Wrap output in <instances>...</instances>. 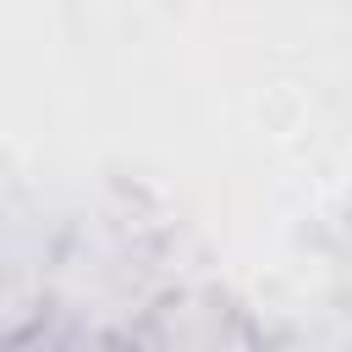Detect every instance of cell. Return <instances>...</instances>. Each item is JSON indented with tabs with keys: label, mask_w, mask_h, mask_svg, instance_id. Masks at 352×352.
<instances>
[{
	"label": "cell",
	"mask_w": 352,
	"mask_h": 352,
	"mask_svg": "<svg viewBox=\"0 0 352 352\" xmlns=\"http://www.w3.org/2000/svg\"><path fill=\"white\" fill-rule=\"evenodd\" d=\"M121 352H280V346L231 292L182 275L126 324Z\"/></svg>",
	"instance_id": "obj_2"
},
{
	"label": "cell",
	"mask_w": 352,
	"mask_h": 352,
	"mask_svg": "<svg viewBox=\"0 0 352 352\" xmlns=\"http://www.w3.org/2000/svg\"><path fill=\"white\" fill-rule=\"evenodd\" d=\"M0 352H121L116 336H94V330H77V324H55V319H38L28 324L22 336L0 341Z\"/></svg>",
	"instance_id": "obj_3"
},
{
	"label": "cell",
	"mask_w": 352,
	"mask_h": 352,
	"mask_svg": "<svg viewBox=\"0 0 352 352\" xmlns=\"http://www.w3.org/2000/svg\"><path fill=\"white\" fill-rule=\"evenodd\" d=\"M170 280H182V275L170 264V236L154 220L132 214L126 204L94 209L82 220H60V231H55L44 319L121 341L126 324Z\"/></svg>",
	"instance_id": "obj_1"
}]
</instances>
